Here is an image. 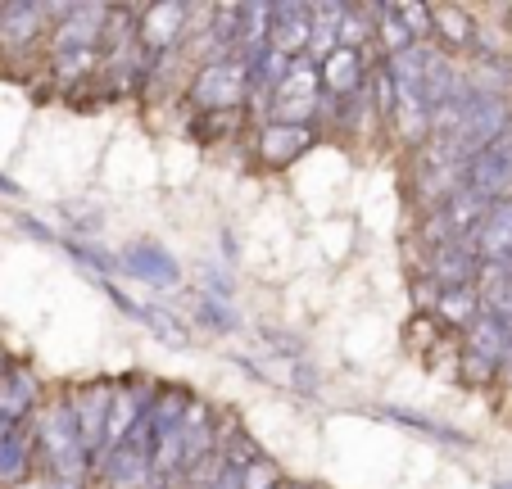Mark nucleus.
<instances>
[{
    "label": "nucleus",
    "instance_id": "10",
    "mask_svg": "<svg viewBox=\"0 0 512 489\" xmlns=\"http://www.w3.org/2000/svg\"><path fill=\"white\" fill-rule=\"evenodd\" d=\"M467 245L481 263H499L503 272H512V200H494L467 236Z\"/></svg>",
    "mask_w": 512,
    "mask_h": 489
},
{
    "label": "nucleus",
    "instance_id": "2",
    "mask_svg": "<svg viewBox=\"0 0 512 489\" xmlns=\"http://www.w3.org/2000/svg\"><path fill=\"white\" fill-rule=\"evenodd\" d=\"M250 96V82H245V64L232 55L200 64L186 87V100L195 105V114H218V109H245Z\"/></svg>",
    "mask_w": 512,
    "mask_h": 489
},
{
    "label": "nucleus",
    "instance_id": "34",
    "mask_svg": "<svg viewBox=\"0 0 512 489\" xmlns=\"http://www.w3.org/2000/svg\"><path fill=\"white\" fill-rule=\"evenodd\" d=\"M281 480H286V476H281V467L268 458V453H263V458H254L250 467L241 471V489H277Z\"/></svg>",
    "mask_w": 512,
    "mask_h": 489
},
{
    "label": "nucleus",
    "instance_id": "43",
    "mask_svg": "<svg viewBox=\"0 0 512 489\" xmlns=\"http://www.w3.org/2000/svg\"><path fill=\"white\" fill-rule=\"evenodd\" d=\"M5 431H10V426H5V422H0V435H5Z\"/></svg>",
    "mask_w": 512,
    "mask_h": 489
},
{
    "label": "nucleus",
    "instance_id": "40",
    "mask_svg": "<svg viewBox=\"0 0 512 489\" xmlns=\"http://www.w3.org/2000/svg\"><path fill=\"white\" fill-rule=\"evenodd\" d=\"M277 489H295V480H281V485Z\"/></svg>",
    "mask_w": 512,
    "mask_h": 489
},
{
    "label": "nucleus",
    "instance_id": "37",
    "mask_svg": "<svg viewBox=\"0 0 512 489\" xmlns=\"http://www.w3.org/2000/svg\"><path fill=\"white\" fill-rule=\"evenodd\" d=\"M141 317L150 322V331H159V336L168 340V345H186V331H177L168 313H159V308H141Z\"/></svg>",
    "mask_w": 512,
    "mask_h": 489
},
{
    "label": "nucleus",
    "instance_id": "3",
    "mask_svg": "<svg viewBox=\"0 0 512 489\" xmlns=\"http://www.w3.org/2000/svg\"><path fill=\"white\" fill-rule=\"evenodd\" d=\"M191 37V5L164 0V5H141L136 14V46L150 55H168Z\"/></svg>",
    "mask_w": 512,
    "mask_h": 489
},
{
    "label": "nucleus",
    "instance_id": "19",
    "mask_svg": "<svg viewBox=\"0 0 512 489\" xmlns=\"http://www.w3.org/2000/svg\"><path fill=\"white\" fill-rule=\"evenodd\" d=\"M463 349H472V354L490 358L494 367H503L512 358V331L503 322H494L490 313H481L472 326L463 331Z\"/></svg>",
    "mask_w": 512,
    "mask_h": 489
},
{
    "label": "nucleus",
    "instance_id": "21",
    "mask_svg": "<svg viewBox=\"0 0 512 489\" xmlns=\"http://www.w3.org/2000/svg\"><path fill=\"white\" fill-rule=\"evenodd\" d=\"M435 322L445 326V331H454V336H463L467 326L481 317V295H476V286H458V290H440V299H435Z\"/></svg>",
    "mask_w": 512,
    "mask_h": 489
},
{
    "label": "nucleus",
    "instance_id": "17",
    "mask_svg": "<svg viewBox=\"0 0 512 489\" xmlns=\"http://www.w3.org/2000/svg\"><path fill=\"white\" fill-rule=\"evenodd\" d=\"M118 268H127L136 281H150V286H173L182 277L177 259L168 250H159V245H132V250H123L118 254Z\"/></svg>",
    "mask_w": 512,
    "mask_h": 489
},
{
    "label": "nucleus",
    "instance_id": "36",
    "mask_svg": "<svg viewBox=\"0 0 512 489\" xmlns=\"http://www.w3.org/2000/svg\"><path fill=\"white\" fill-rule=\"evenodd\" d=\"M200 322L209 331H236V313L227 304H218V299H200Z\"/></svg>",
    "mask_w": 512,
    "mask_h": 489
},
{
    "label": "nucleus",
    "instance_id": "22",
    "mask_svg": "<svg viewBox=\"0 0 512 489\" xmlns=\"http://www.w3.org/2000/svg\"><path fill=\"white\" fill-rule=\"evenodd\" d=\"M32 471V431L28 426H10L0 435V489L28 480Z\"/></svg>",
    "mask_w": 512,
    "mask_h": 489
},
{
    "label": "nucleus",
    "instance_id": "33",
    "mask_svg": "<svg viewBox=\"0 0 512 489\" xmlns=\"http://www.w3.org/2000/svg\"><path fill=\"white\" fill-rule=\"evenodd\" d=\"M417 240H422V250H426V254L440 250V245H449V240H454V231H449L445 213H440V209L422 213V218H417Z\"/></svg>",
    "mask_w": 512,
    "mask_h": 489
},
{
    "label": "nucleus",
    "instance_id": "11",
    "mask_svg": "<svg viewBox=\"0 0 512 489\" xmlns=\"http://www.w3.org/2000/svg\"><path fill=\"white\" fill-rule=\"evenodd\" d=\"M105 19H109V5H73V14L50 28L46 50L50 55H64V50H100Z\"/></svg>",
    "mask_w": 512,
    "mask_h": 489
},
{
    "label": "nucleus",
    "instance_id": "7",
    "mask_svg": "<svg viewBox=\"0 0 512 489\" xmlns=\"http://www.w3.org/2000/svg\"><path fill=\"white\" fill-rule=\"evenodd\" d=\"M155 394V381H145V376H118L114 381V403H109V417H105V444L100 449H118L127 440L136 422L145 417V403Z\"/></svg>",
    "mask_w": 512,
    "mask_h": 489
},
{
    "label": "nucleus",
    "instance_id": "5",
    "mask_svg": "<svg viewBox=\"0 0 512 489\" xmlns=\"http://www.w3.org/2000/svg\"><path fill=\"white\" fill-rule=\"evenodd\" d=\"M467 186L485 200H512V127L494 145L467 159Z\"/></svg>",
    "mask_w": 512,
    "mask_h": 489
},
{
    "label": "nucleus",
    "instance_id": "26",
    "mask_svg": "<svg viewBox=\"0 0 512 489\" xmlns=\"http://www.w3.org/2000/svg\"><path fill=\"white\" fill-rule=\"evenodd\" d=\"M372 46V14L363 5H349L336 23V50H368Z\"/></svg>",
    "mask_w": 512,
    "mask_h": 489
},
{
    "label": "nucleus",
    "instance_id": "44",
    "mask_svg": "<svg viewBox=\"0 0 512 489\" xmlns=\"http://www.w3.org/2000/svg\"><path fill=\"white\" fill-rule=\"evenodd\" d=\"M0 10H5V0H0Z\"/></svg>",
    "mask_w": 512,
    "mask_h": 489
},
{
    "label": "nucleus",
    "instance_id": "28",
    "mask_svg": "<svg viewBox=\"0 0 512 489\" xmlns=\"http://www.w3.org/2000/svg\"><path fill=\"white\" fill-rule=\"evenodd\" d=\"M368 100H372L381 123L390 127V118H395V82H390V73H386V59H377L368 73Z\"/></svg>",
    "mask_w": 512,
    "mask_h": 489
},
{
    "label": "nucleus",
    "instance_id": "15",
    "mask_svg": "<svg viewBox=\"0 0 512 489\" xmlns=\"http://www.w3.org/2000/svg\"><path fill=\"white\" fill-rule=\"evenodd\" d=\"M318 141V127H295V123H263L254 136V154L268 168H290L309 145Z\"/></svg>",
    "mask_w": 512,
    "mask_h": 489
},
{
    "label": "nucleus",
    "instance_id": "20",
    "mask_svg": "<svg viewBox=\"0 0 512 489\" xmlns=\"http://www.w3.org/2000/svg\"><path fill=\"white\" fill-rule=\"evenodd\" d=\"M431 41H440V50H472L476 19L458 5H431Z\"/></svg>",
    "mask_w": 512,
    "mask_h": 489
},
{
    "label": "nucleus",
    "instance_id": "24",
    "mask_svg": "<svg viewBox=\"0 0 512 489\" xmlns=\"http://www.w3.org/2000/svg\"><path fill=\"white\" fill-rule=\"evenodd\" d=\"M245 127V109H218V114H191L186 132L200 145H218V141H236Z\"/></svg>",
    "mask_w": 512,
    "mask_h": 489
},
{
    "label": "nucleus",
    "instance_id": "27",
    "mask_svg": "<svg viewBox=\"0 0 512 489\" xmlns=\"http://www.w3.org/2000/svg\"><path fill=\"white\" fill-rule=\"evenodd\" d=\"M390 14L404 23L408 37H413L417 46H431V5H422V0H395Z\"/></svg>",
    "mask_w": 512,
    "mask_h": 489
},
{
    "label": "nucleus",
    "instance_id": "14",
    "mask_svg": "<svg viewBox=\"0 0 512 489\" xmlns=\"http://www.w3.org/2000/svg\"><path fill=\"white\" fill-rule=\"evenodd\" d=\"M91 476H100L105 489H145L150 485V453L127 449V444L100 449L96 458H91Z\"/></svg>",
    "mask_w": 512,
    "mask_h": 489
},
{
    "label": "nucleus",
    "instance_id": "32",
    "mask_svg": "<svg viewBox=\"0 0 512 489\" xmlns=\"http://www.w3.org/2000/svg\"><path fill=\"white\" fill-rule=\"evenodd\" d=\"M454 376H458L463 385H476V390H485V385L499 381V367H494L490 358H481V354H472V349H463V354H458V363H454Z\"/></svg>",
    "mask_w": 512,
    "mask_h": 489
},
{
    "label": "nucleus",
    "instance_id": "30",
    "mask_svg": "<svg viewBox=\"0 0 512 489\" xmlns=\"http://www.w3.org/2000/svg\"><path fill=\"white\" fill-rule=\"evenodd\" d=\"M445 336V326L435 322V317H422V313H413V322L404 326V349L408 354H417V358H426L435 349V340Z\"/></svg>",
    "mask_w": 512,
    "mask_h": 489
},
{
    "label": "nucleus",
    "instance_id": "13",
    "mask_svg": "<svg viewBox=\"0 0 512 489\" xmlns=\"http://www.w3.org/2000/svg\"><path fill=\"white\" fill-rule=\"evenodd\" d=\"M41 403V376L28 363H10L0 376V422L5 426H28V417Z\"/></svg>",
    "mask_w": 512,
    "mask_h": 489
},
{
    "label": "nucleus",
    "instance_id": "39",
    "mask_svg": "<svg viewBox=\"0 0 512 489\" xmlns=\"http://www.w3.org/2000/svg\"><path fill=\"white\" fill-rule=\"evenodd\" d=\"M5 367H10V358H5V354H0V376H5Z\"/></svg>",
    "mask_w": 512,
    "mask_h": 489
},
{
    "label": "nucleus",
    "instance_id": "38",
    "mask_svg": "<svg viewBox=\"0 0 512 489\" xmlns=\"http://www.w3.org/2000/svg\"><path fill=\"white\" fill-rule=\"evenodd\" d=\"M213 489H241V471H236V467H227L223 476H218V485H213Z\"/></svg>",
    "mask_w": 512,
    "mask_h": 489
},
{
    "label": "nucleus",
    "instance_id": "25",
    "mask_svg": "<svg viewBox=\"0 0 512 489\" xmlns=\"http://www.w3.org/2000/svg\"><path fill=\"white\" fill-rule=\"evenodd\" d=\"M50 73H55L59 87H82L100 73V50H64V55H50Z\"/></svg>",
    "mask_w": 512,
    "mask_h": 489
},
{
    "label": "nucleus",
    "instance_id": "8",
    "mask_svg": "<svg viewBox=\"0 0 512 489\" xmlns=\"http://www.w3.org/2000/svg\"><path fill=\"white\" fill-rule=\"evenodd\" d=\"M64 399H68V408H73L82 444H87V453L96 458L100 444H105V417H109V403H114V381H87L73 394H64Z\"/></svg>",
    "mask_w": 512,
    "mask_h": 489
},
{
    "label": "nucleus",
    "instance_id": "23",
    "mask_svg": "<svg viewBox=\"0 0 512 489\" xmlns=\"http://www.w3.org/2000/svg\"><path fill=\"white\" fill-rule=\"evenodd\" d=\"M485 209H490V200L485 195H476L472 186H458L454 195H449L445 204H440V213H445L449 231H454V240H467L476 231V222L485 218Z\"/></svg>",
    "mask_w": 512,
    "mask_h": 489
},
{
    "label": "nucleus",
    "instance_id": "6",
    "mask_svg": "<svg viewBox=\"0 0 512 489\" xmlns=\"http://www.w3.org/2000/svg\"><path fill=\"white\" fill-rule=\"evenodd\" d=\"M377 59H381L377 46H368V50H331V55L318 64L322 96L345 100V96H354V91H363V87H368V73H372V64H377Z\"/></svg>",
    "mask_w": 512,
    "mask_h": 489
},
{
    "label": "nucleus",
    "instance_id": "29",
    "mask_svg": "<svg viewBox=\"0 0 512 489\" xmlns=\"http://www.w3.org/2000/svg\"><path fill=\"white\" fill-rule=\"evenodd\" d=\"M386 417L390 422H399V426H408V431H422V435H431V440H445V444H472L467 435H458V431H449V426H440V422H431V417H417V413H408V408H386Z\"/></svg>",
    "mask_w": 512,
    "mask_h": 489
},
{
    "label": "nucleus",
    "instance_id": "42",
    "mask_svg": "<svg viewBox=\"0 0 512 489\" xmlns=\"http://www.w3.org/2000/svg\"><path fill=\"white\" fill-rule=\"evenodd\" d=\"M145 489H164V485H155V480H150V485H145Z\"/></svg>",
    "mask_w": 512,
    "mask_h": 489
},
{
    "label": "nucleus",
    "instance_id": "31",
    "mask_svg": "<svg viewBox=\"0 0 512 489\" xmlns=\"http://www.w3.org/2000/svg\"><path fill=\"white\" fill-rule=\"evenodd\" d=\"M223 471H227V458L213 449V453H204L200 462H191V467L182 471V480H177V485H182V489H213Z\"/></svg>",
    "mask_w": 512,
    "mask_h": 489
},
{
    "label": "nucleus",
    "instance_id": "1",
    "mask_svg": "<svg viewBox=\"0 0 512 489\" xmlns=\"http://www.w3.org/2000/svg\"><path fill=\"white\" fill-rule=\"evenodd\" d=\"M32 467H41L55 489H82L91 476V453L78 435L73 408L68 399H50L37 417H32Z\"/></svg>",
    "mask_w": 512,
    "mask_h": 489
},
{
    "label": "nucleus",
    "instance_id": "35",
    "mask_svg": "<svg viewBox=\"0 0 512 489\" xmlns=\"http://www.w3.org/2000/svg\"><path fill=\"white\" fill-rule=\"evenodd\" d=\"M408 295H413V313L431 317L435 313V299H440V286H435L426 272H413V286H408Z\"/></svg>",
    "mask_w": 512,
    "mask_h": 489
},
{
    "label": "nucleus",
    "instance_id": "12",
    "mask_svg": "<svg viewBox=\"0 0 512 489\" xmlns=\"http://www.w3.org/2000/svg\"><path fill=\"white\" fill-rule=\"evenodd\" d=\"M417 272H426L440 290H458V286H476L481 259L472 254L467 240H449V245H440V250L426 254V259L417 263Z\"/></svg>",
    "mask_w": 512,
    "mask_h": 489
},
{
    "label": "nucleus",
    "instance_id": "9",
    "mask_svg": "<svg viewBox=\"0 0 512 489\" xmlns=\"http://www.w3.org/2000/svg\"><path fill=\"white\" fill-rule=\"evenodd\" d=\"M41 37H50L46 5H37V0H10L0 10V50L5 55H28L32 46H41Z\"/></svg>",
    "mask_w": 512,
    "mask_h": 489
},
{
    "label": "nucleus",
    "instance_id": "16",
    "mask_svg": "<svg viewBox=\"0 0 512 489\" xmlns=\"http://www.w3.org/2000/svg\"><path fill=\"white\" fill-rule=\"evenodd\" d=\"M309 32H313V19H309V5L300 0H277L272 5V23H268V46L286 59H300L309 50Z\"/></svg>",
    "mask_w": 512,
    "mask_h": 489
},
{
    "label": "nucleus",
    "instance_id": "4",
    "mask_svg": "<svg viewBox=\"0 0 512 489\" xmlns=\"http://www.w3.org/2000/svg\"><path fill=\"white\" fill-rule=\"evenodd\" d=\"M512 127V105L499 96H481V91H472L463 105V127H458L454 141L463 145V154L472 159V154H481L485 145H494L503 132Z\"/></svg>",
    "mask_w": 512,
    "mask_h": 489
},
{
    "label": "nucleus",
    "instance_id": "18",
    "mask_svg": "<svg viewBox=\"0 0 512 489\" xmlns=\"http://www.w3.org/2000/svg\"><path fill=\"white\" fill-rule=\"evenodd\" d=\"M191 403H195V394L186 390V385H155V394L145 403V426H150V435L177 431Z\"/></svg>",
    "mask_w": 512,
    "mask_h": 489
},
{
    "label": "nucleus",
    "instance_id": "41",
    "mask_svg": "<svg viewBox=\"0 0 512 489\" xmlns=\"http://www.w3.org/2000/svg\"><path fill=\"white\" fill-rule=\"evenodd\" d=\"M494 489H512V480H499V485H494Z\"/></svg>",
    "mask_w": 512,
    "mask_h": 489
}]
</instances>
